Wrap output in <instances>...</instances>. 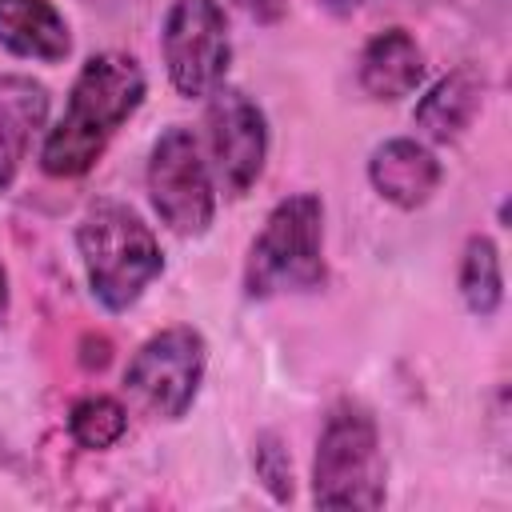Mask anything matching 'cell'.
I'll list each match as a JSON object with an SVG mask.
<instances>
[{
    "label": "cell",
    "instance_id": "obj_20",
    "mask_svg": "<svg viewBox=\"0 0 512 512\" xmlns=\"http://www.w3.org/2000/svg\"><path fill=\"white\" fill-rule=\"evenodd\" d=\"M8 312V272H4V264H0V316Z\"/></svg>",
    "mask_w": 512,
    "mask_h": 512
},
{
    "label": "cell",
    "instance_id": "obj_4",
    "mask_svg": "<svg viewBox=\"0 0 512 512\" xmlns=\"http://www.w3.org/2000/svg\"><path fill=\"white\" fill-rule=\"evenodd\" d=\"M388 464L372 412L356 400L328 408L316 456H312V504L316 508H384Z\"/></svg>",
    "mask_w": 512,
    "mask_h": 512
},
{
    "label": "cell",
    "instance_id": "obj_11",
    "mask_svg": "<svg viewBox=\"0 0 512 512\" xmlns=\"http://www.w3.org/2000/svg\"><path fill=\"white\" fill-rule=\"evenodd\" d=\"M48 88L24 72H4L0 76V192L12 188L32 136L48 124Z\"/></svg>",
    "mask_w": 512,
    "mask_h": 512
},
{
    "label": "cell",
    "instance_id": "obj_12",
    "mask_svg": "<svg viewBox=\"0 0 512 512\" xmlns=\"http://www.w3.org/2000/svg\"><path fill=\"white\" fill-rule=\"evenodd\" d=\"M0 48L20 60L60 64L72 52V32L52 0H0Z\"/></svg>",
    "mask_w": 512,
    "mask_h": 512
},
{
    "label": "cell",
    "instance_id": "obj_3",
    "mask_svg": "<svg viewBox=\"0 0 512 512\" xmlns=\"http://www.w3.org/2000/svg\"><path fill=\"white\" fill-rule=\"evenodd\" d=\"M324 280V204L316 192H292L272 204L248 248L244 296L272 300L288 292H316Z\"/></svg>",
    "mask_w": 512,
    "mask_h": 512
},
{
    "label": "cell",
    "instance_id": "obj_7",
    "mask_svg": "<svg viewBox=\"0 0 512 512\" xmlns=\"http://www.w3.org/2000/svg\"><path fill=\"white\" fill-rule=\"evenodd\" d=\"M204 364H208L204 336L188 324H172V328L148 336L132 352L128 368H124V384L156 416L180 420V416H188V408L200 396Z\"/></svg>",
    "mask_w": 512,
    "mask_h": 512
},
{
    "label": "cell",
    "instance_id": "obj_18",
    "mask_svg": "<svg viewBox=\"0 0 512 512\" xmlns=\"http://www.w3.org/2000/svg\"><path fill=\"white\" fill-rule=\"evenodd\" d=\"M108 360H112L108 336H84V340H80V364H84V368H104Z\"/></svg>",
    "mask_w": 512,
    "mask_h": 512
},
{
    "label": "cell",
    "instance_id": "obj_1",
    "mask_svg": "<svg viewBox=\"0 0 512 512\" xmlns=\"http://www.w3.org/2000/svg\"><path fill=\"white\" fill-rule=\"evenodd\" d=\"M148 80L136 56L96 52L80 64L60 120L40 144V168L56 180L84 176L116 136V128L144 104Z\"/></svg>",
    "mask_w": 512,
    "mask_h": 512
},
{
    "label": "cell",
    "instance_id": "obj_5",
    "mask_svg": "<svg viewBox=\"0 0 512 512\" xmlns=\"http://www.w3.org/2000/svg\"><path fill=\"white\" fill-rule=\"evenodd\" d=\"M148 200L160 224L176 236H204L216 220V180L200 140L184 124H168L148 152Z\"/></svg>",
    "mask_w": 512,
    "mask_h": 512
},
{
    "label": "cell",
    "instance_id": "obj_6",
    "mask_svg": "<svg viewBox=\"0 0 512 512\" xmlns=\"http://www.w3.org/2000/svg\"><path fill=\"white\" fill-rule=\"evenodd\" d=\"M160 52L172 88L188 100H208L232 64V36L220 0H172L160 24Z\"/></svg>",
    "mask_w": 512,
    "mask_h": 512
},
{
    "label": "cell",
    "instance_id": "obj_9",
    "mask_svg": "<svg viewBox=\"0 0 512 512\" xmlns=\"http://www.w3.org/2000/svg\"><path fill=\"white\" fill-rule=\"evenodd\" d=\"M444 168L428 144L416 136H392L368 152V184L380 200H388L400 212L424 208L432 192L440 188Z\"/></svg>",
    "mask_w": 512,
    "mask_h": 512
},
{
    "label": "cell",
    "instance_id": "obj_19",
    "mask_svg": "<svg viewBox=\"0 0 512 512\" xmlns=\"http://www.w3.org/2000/svg\"><path fill=\"white\" fill-rule=\"evenodd\" d=\"M364 0H320V8H328L332 16H348V12H356Z\"/></svg>",
    "mask_w": 512,
    "mask_h": 512
},
{
    "label": "cell",
    "instance_id": "obj_10",
    "mask_svg": "<svg viewBox=\"0 0 512 512\" xmlns=\"http://www.w3.org/2000/svg\"><path fill=\"white\" fill-rule=\"evenodd\" d=\"M356 84L380 104H396L424 84V48L408 28L376 32L356 60Z\"/></svg>",
    "mask_w": 512,
    "mask_h": 512
},
{
    "label": "cell",
    "instance_id": "obj_15",
    "mask_svg": "<svg viewBox=\"0 0 512 512\" xmlns=\"http://www.w3.org/2000/svg\"><path fill=\"white\" fill-rule=\"evenodd\" d=\"M128 432V412L116 396H80L72 408H68V436L88 448V452H104L112 448L120 436Z\"/></svg>",
    "mask_w": 512,
    "mask_h": 512
},
{
    "label": "cell",
    "instance_id": "obj_16",
    "mask_svg": "<svg viewBox=\"0 0 512 512\" xmlns=\"http://www.w3.org/2000/svg\"><path fill=\"white\" fill-rule=\"evenodd\" d=\"M252 468H256V480L264 484V492L276 500V504H288L296 484H292V456L280 440V432H260L256 444H252Z\"/></svg>",
    "mask_w": 512,
    "mask_h": 512
},
{
    "label": "cell",
    "instance_id": "obj_13",
    "mask_svg": "<svg viewBox=\"0 0 512 512\" xmlns=\"http://www.w3.org/2000/svg\"><path fill=\"white\" fill-rule=\"evenodd\" d=\"M480 104H484V80L476 68H452L448 76H440L416 104L412 120L416 128L436 140V144H452L460 140L472 120L480 116Z\"/></svg>",
    "mask_w": 512,
    "mask_h": 512
},
{
    "label": "cell",
    "instance_id": "obj_17",
    "mask_svg": "<svg viewBox=\"0 0 512 512\" xmlns=\"http://www.w3.org/2000/svg\"><path fill=\"white\" fill-rule=\"evenodd\" d=\"M236 8L244 16H252L256 24H276V20H284L288 0H236Z\"/></svg>",
    "mask_w": 512,
    "mask_h": 512
},
{
    "label": "cell",
    "instance_id": "obj_14",
    "mask_svg": "<svg viewBox=\"0 0 512 512\" xmlns=\"http://www.w3.org/2000/svg\"><path fill=\"white\" fill-rule=\"evenodd\" d=\"M460 300L472 316L488 320L500 312L504 304V276H500V248L492 236H480L472 232L464 240V252H460Z\"/></svg>",
    "mask_w": 512,
    "mask_h": 512
},
{
    "label": "cell",
    "instance_id": "obj_2",
    "mask_svg": "<svg viewBox=\"0 0 512 512\" xmlns=\"http://www.w3.org/2000/svg\"><path fill=\"white\" fill-rule=\"evenodd\" d=\"M76 252L104 312H128L164 272V252L144 216L120 200H96L76 224Z\"/></svg>",
    "mask_w": 512,
    "mask_h": 512
},
{
    "label": "cell",
    "instance_id": "obj_8",
    "mask_svg": "<svg viewBox=\"0 0 512 512\" xmlns=\"http://www.w3.org/2000/svg\"><path fill=\"white\" fill-rule=\"evenodd\" d=\"M208 152H212V172L228 196H248V188L264 176L268 160V116L264 108L240 92L220 84L208 96Z\"/></svg>",
    "mask_w": 512,
    "mask_h": 512
}]
</instances>
